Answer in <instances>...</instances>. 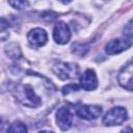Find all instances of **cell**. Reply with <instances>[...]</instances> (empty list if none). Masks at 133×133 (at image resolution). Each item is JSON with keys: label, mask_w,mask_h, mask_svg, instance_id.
I'll return each instance as SVG.
<instances>
[{"label": "cell", "mask_w": 133, "mask_h": 133, "mask_svg": "<svg viewBox=\"0 0 133 133\" xmlns=\"http://www.w3.org/2000/svg\"><path fill=\"white\" fill-rule=\"evenodd\" d=\"M123 131H124V132H125V131H131V132H133V130H132V129H124Z\"/></svg>", "instance_id": "cell-17"}, {"label": "cell", "mask_w": 133, "mask_h": 133, "mask_svg": "<svg viewBox=\"0 0 133 133\" xmlns=\"http://www.w3.org/2000/svg\"><path fill=\"white\" fill-rule=\"evenodd\" d=\"M102 113V108L97 105H82L77 108L76 114L82 119L91 121L98 118Z\"/></svg>", "instance_id": "cell-7"}, {"label": "cell", "mask_w": 133, "mask_h": 133, "mask_svg": "<svg viewBox=\"0 0 133 133\" xmlns=\"http://www.w3.org/2000/svg\"><path fill=\"white\" fill-rule=\"evenodd\" d=\"M80 87H81V86H79V85H77V84H68V85L63 86V88H62V94H63V95H68V94H70V92H72V91L78 90Z\"/></svg>", "instance_id": "cell-15"}, {"label": "cell", "mask_w": 133, "mask_h": 133, "mask_svg": "<svg viewBox=\"0 0 133 133\" xmlns=\"http://www.w3.org/2000/svg\"><path fill=\"white\" fill-rule=\"evenodd\" d=\"M80 86L85 90H94L98 86L97 75L94 70H86L80 77Z\"/></svg>", "instance_id": "cell-10"}, {"label": "cell", "mask_w": 133, "mask_h": 133, "mask_svg": "<svg viewBox=\"0 0 133 133\" xmlns=\"http://www.w3.org/2000/svg\"><path fill=\"white\" fill-rule=\"evenodd\" d=\"M56 123L60 130H69L73 123V113L66 106H61L56 111Z\"/></svg>", "instance_id": "cell-6"}, {"label": "cell", "mask_w": 133, "mask_h": 133, "mask_svg": "<svg viewBox=\"0 0 133 133\" xmlns=\"http://www.w3.org/2000/svg\"><path fill=\"white\" fill-rule=\"evenodd\" d=\"M124 35L129 38H133V20H130L123 29Z\"/></svg>", "instance_id": "cell-14"}, {"label": "cell", "mask_w": 133, "mask_h": 133, "mask_svg": "<svg viewBox=\"0 0 133 133\" xmlns=\"http://www.w3.org/2000/svg\"><path fill=\"white\" fill-rule=\"evenodd\" d=\"M7 131L8 132L25 133V132H27V127L21 122H15V123H12V125H10V127L7 129Z\"/></svg>", "instance_id": "cell-12"}, {"label": "cell", "mask_w": 133, "mask_h": 133, "mask_svg": "<svg viewBox=\"0 0 133 133\" xmlns=\"http://www.w3.org/2000/svg\"><path fill=\"white\" fill-rule=\"evenodd\" d=\"M53 37L57 44L64 45L71 38V31L64 22H58L53 29Z\"/></svg>", "instance_id": "cell-8"}, {"label": "cell", "mask_w": 133, "mask_h": 133, "mask_svg": "<svg viewBox=\"0 0 133 133\" xmlns=\"http://www.w3.org/2000/svg\"><path fill=\"white\" fill-rule=\"evenodd\" d=\"M16 97L24 106L35 108L41 105V99L34 92L30 84H20L16 90Z\"/></svg>", "instance_id": "cell-1"}, {"label": "cell", "mask_w": 133, "mask_h": 133, "mask_svg": "<svg viewBox=\"0 0 133 133\" xmlns=\"http://www.w3.org/2000/svg\"><path fill=\"white\" fill-rule=\"evenodd\" d=\"M61 3H64V4H66V3H70L72 0H59Z\"/></svg>", "instance_id": "cell-16"}, {"label": "cell", "mask_w": 133, "mask_h": 133, "mask_svg": "<svg viewBox=\"0 0 133 133\" xmlns=\"http://www.w3.org/2000/svg\"><path fill=\"white\" fill-rule=\"evenodd\" d=\"M117 81L122 87L133 91V59L121 70L117 76Z\"/></svg>", "instance_id": "cell-3"}, {"label": "cell", "mask_w": 133, "mask_h": 133, "mask_svg": "<svg viewBox=\"0 0 133 133\" xmlns=\"http://www.w3.org/2000/svg\"><path fill=\"white\" fill-rule=\"evenodd\" d=\"M53 72L60 79H71L77 76L78 66L77 64L71 62H59L53 66Z\"/></svg>", "instance_id": "cell-4"}, {"label": "cell", "mask_w": 133, "mask_h": 133, "mask_svg": "<svg viewBox=\"0 0 133 133\" xmlns=\"http://www.w3.org/2000/svg\"><path fill=\"white\" fill-rule=\"evenodd\" d=\"M27 38H28L29 44L32 47L38 48V47H42V46L46 45V43L48 41V35H47V32L44 29L34 28V29H32L28 32Z\"/></svg>", "instance_id": "cell-9"}, {"label": "cell", "mask_w": 133, "mask_h": 133, "mask_svg": "<svg viewBox=\"0 0 133 133\" xmlns=\"http://www.w3.org/2000/svg\"><path fill=\"white\" fill-rule=\"evenodd\" d=\"M132 45H133V42H131L128 38H115L106 44L105 51L109 55H114V54H118L123 51H126Z\"/></svg>", "instance_id": "cell-5"}, {"label": "cell", "mask_w": 133, "mask_h": 133, "mask_svg": "<svg viewBox=\"0 0 133 133\" xmlns=\"http://www.w3.org/2000/svg\"><path fill=\"white\" fill-rule=\"evenodd\" d=\"M88 50H89V46L87 44H83V43H76L72 47L73 53L78 56H84L88 52Z\"/></svg>", "instance_id": "cell-11"}, {"label": "cell", "mask_w": 133, "mask_h": 133, "mask_svg": "<svg viewBox=\"0 0 133 133\" xmlns=\"http://www.w3.org/2000/svg\"><path fill=\"white\" fill-rule=\"evenodd\" d=\"M127 110L124 107H114L105 114L103 117V124L105 126L122 125L127 119Z\"/></svg>", "instance_id": "cell-2"}, {"label": "cell", "mask_w": 133, "mask_h": 133, "mask_svg": "<svg viewBox=\"0 0 133 133\" xmlns=\"http://www.w3.org/2000/svg\"><path fill=\"white\" fill-rule=\"evenodd\" d=\"M8 3L10 6L19 10L27 8L29 6V2L27 0H8Z\"/></svg>", "instance_id": "cell-13"}]
</instances>
